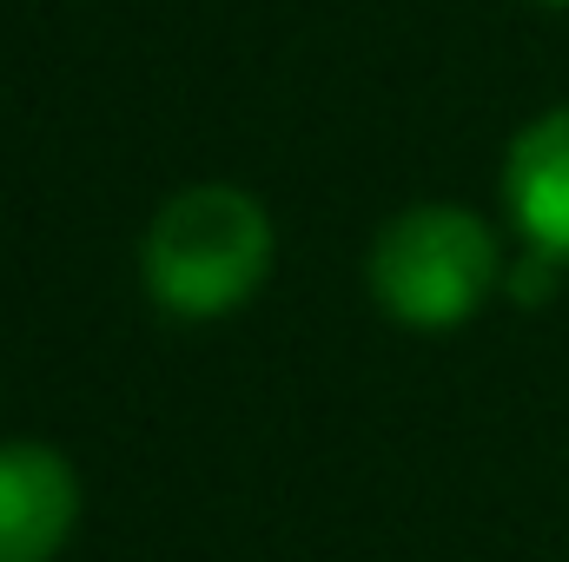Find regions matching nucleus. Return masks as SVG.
<instances>
[{"mask_svg": "<svg viewBox=\"0 0 569 562\" xmlns=\"http://www.w3.org/2000/svg\"><path fill=\"white\" fill-rule=\"evenodd\" d=\"M503 212L523 245L569 272V100L537 113L503 152Z\"/></svg>", "mask_w": 569, "mask_h": 562, "instance_id": "20e7f679", "label": "nucleus"}, {"mask_svg": "<svg viewBox=\"0 0 569 562\" xmlns=\"http://www.w3.org/2000/svg\"><path fill=\"white\" fill-rule=\"evenodd\" d=\"M503 245L490 232L483 212L457 205V199H425L405 205L365 259V284L371 304L405 324V331H463L497 291H503Z\"/></svg>", "mask_w": 569, "mask_h": 562, "instance_id": "f03ea898", "label": "nucleus"}, {"mask_svg": "<svg viewBox=\"0 0 569 562\" xmlns=\"http://www.w3.org/2000/svg\"><path fill=\"white\" fill-rule=\"evenodd\" d=\"M543 7H569V0H543Z\"/></svg>", "mask_w": 569, "mask_h": 562, "instance_id": "39448f33", "label": "nucleus"}, {"mask_svg": "<svg viewBox=\"0 0 569 562\" xmlns=\"http://www.w3.org/2000/svg\"><path fill=\"white\" fill-rule=\"evenodd\" d=\"M80 530V470L40 436L0 443V562H53Z\"/></svg>", "mask_w": 569, "mask_h": 562, "instance_id": "7ed1b4c3", "label": "nucleus"}, {"mask_svg": "<svg viewBox=\"0 0 569 562\" xmlns=\"http://www.w3.org/2000/svg\"><path fill=\"white\" fill-rule=\"evenodd\" d=\"M272 259H279L272 212L246 185L206 179V185L172 192L152 212L140 245V279L166 318L212 324L259 298V284L272 279Z\"/></svg>", "mask_w": 569, "mask_h": 562, "instance_id": "f257e3e1", "label": "nucleus"}]
</instances>
